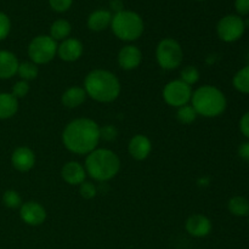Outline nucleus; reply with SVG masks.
I'll return each mask as SVG.
<instances>
[{
    "instance_id": "dca6fc26",
    "label": "nucleus",
    "mask_w": 249,
    "mask_h": 249,
    "mask_svg": "<svg viewBox=\"0 0 249 249\" xmlns=\"http://www.w3.org/2000/svg\"><path fill=\"white\" fill-rule=\"evenodd\" d=\"M12 167L21 173L29 172L36 164V155L27 146H19L11 155Z\"/></svg>"
},
{
    "instance_id": "f3484780",
    "label": "nucleus",
    "mask_w": 249,
    "mask_h": 249,
    "mask_svg": "<svg viewBox=\"0 0 249 249\" xmlns=\"http://www.w3.org/2000/svg\"><path fill=\"white\" fill-rule=\"evenodd\" d=\"M112 16H113V14H112L109 10H106V9L95 10V11H92L91 14L88 16V19H87L88 28H89L91 32H96V33L105 31V29L111 27Z\"/></svg>"
},
{
    "instance_id": "aec40b11",
    "label": "nucleus",
    "mask_w": 249,
    "mask_h": 249,
    "mask_svg": "<svg viewBox=\"0 0 249 249\" xmlns=\"http://www.w3.org/2000/svg\"><path fill=\"white\" fill-rule=\"evenodd\" d=\"M18 111V100L11 92H0V119H9Z\"/></svg>"
},
{
    "instance_id": "6e6552de",
    "label": "nucleus",
    "mask_w": 249,
    "mask_h": 249,
    "mask_svg": "<svg viewBox=\"0 0 249 249\" xmlns=\"http://www.w3.org/2000/svg\"><path fill=\"white\" fill-rule=\"evenodd\" d=\"M192 92V87L185 84L182 80L174 79L164 85L162 96L165 104L174 108H179L191 102Z\"/></svg>"
},
{
    "instance_id": "b1692460",
    "label": "nucleus",
    "mask_w": 249,
    "mask_h": 249,
    "mask_svg": "<svg viewBox=\"0 0 249 249\" xmlns=\"http://www.w3.org/2000/svg\"><path fill=\"white\" fill-rule=\"evenodd\" d=\"M17 74L21 78V80H26V82L29 83L31 80H34L38 77L39 68L32 61H24V62H19Z\"/></svg>"
},
{
    "instance_id": "7c9ffc66",
    "label": "nucleus",
    "mask_w": 249,
    "mask_h": 249,
    "mask_svg": "<svg viewBox=\"0 0 249 249\" xmlns=\"http://www.w3.org/2000/svg\"><path fill=\"white\" fill-rule=\"evenodd\" d=\"M117 135H118V130L112 124H107V125L102 126V128L100 126V136H101V140L113 141L116 140Z\"/></svg>"
},
{
    "instance_id": "72a5a7b5",
    "label": "nucleus",
    "mask_w": 249,
    "mask_h": 249,
    "mask_svg": "<svg viewBox=\"0 0 249 249\" xmlns=\"http://www.w3.org/2000/svg\"><path fill=\"white\" fill-rule=\"evenodd\" d=\"M240 130L249 140V111L246 112L240 119Z\"/></svg>"
},
{
    "instance_id": "39448f33",
    "label": "nucleus",
    "mask_w": 249,
    "mask_h": 249,
    "mask_svg": "<svg viewBox=\"0 0 249 249\" xmlns=\"http://www.w3.org/2000/svg\"><path fill=\"white\" fill-rule=\"evenodd\" d=\"M109 28L119 40L131 43L141 38L145 31V23L138 12L124 9L123 11L113 14Z\"/></svg>"
},
{
    "instance_id": "c756f323",
    "label": "nucleus",
    "mask_w": 249,
    "mask_h": 249,
    "mask_svg": "<svg viewBox=\"0 0 249 249\" xmlns=\"http://www.w3.org/2000/svg\"><path fill=\"white\" fill-rule=\"evenodd\" d=\"M49 5H50L51 10L58 14L68 11L72 7L73 0H49Z\"/></svg>"
},
{
    "instance_id": "423d86ee",
    "label": "nucleus",
    "mask_w": 249,
    "mask_h": 249,
    "mask_svg": "<svg viewBox=\"0 0 249 249\" xmlns=\"http://www.w3.org/2000/svg\"><path fill=\"white\" fill-rule=\"evenodd\" d=\"M156 60L162 70L173 71L181 66L184 60V51L181 45L174 38H164L157 44Z\"/></svg>"
},
{
    "instance_id": "a878e982",
    "label": "nucleus",
    "mask_w": 249,
    "mask_h": 249,
    "mask_svg": "<svg viewBox=\"0 0 249 249\" xmlns=\"http://www.w3.org/2000/svg\"><path fill=\"white\" fill-rule=\"evenodd\" d=\"M179 79L182 80L185 84L192 87V85H195L199 80L198 68H197L196 66H186V67L182 68L181 72H180Z\"/></svg>"
},
{
    "instance_id": "20e7f679",
    "label": "nucleus",
    "mask_w": 249,
    "mask_h": 249,
    "mask_svg": "<svg viewBox=\"0 0 249 249\" xmlns=\"http://www.w3.org/2000/svg\"><path fill=\"white\" fill-rule=\"evenodd\" d=\"M191 106L198 116L204 118H216L225 112L228 100L225 94L214 85H202L192 92Z\"/></svg>"
},
{
    "instance_id": "7ed1b4c3",
    "label": "nucleus",
    "mask_w": 249,
    "mask_h": 249,
    "mask_svg": "<svg viewBox=\"0 0 249 249\" xmlns=\"http://www.w3.org/2000/svg\"><path fill=\"white\" fill-rule=\"evenodd\" d=\"M85 172L97 182H106L117 177L121 170V160L114 151L97 147L85 157Z\"/></svg>"
},
{
    "instance_id": "2eb2a0df",
    "label": "nucleus",
    "mask_w": 249,
    "mask_h": 249,
    "mask_svg": "<svg viewBox=\"0 0 249 249\" xmlns=\"http://www.w3.org/2000/svg\"><path fill=\"white\" fill-rule=\"evenodd\" d=\"M152 151V142L142 134H136L128 143V152L135 160H145Z\"/></svg>"
},
{
    "instance_id": "0eeeda50",
    "label": "nucleus",
    "mask_w": 249,
    "mask_h": 249,
    "mask_svg": "<svg viewBox=\"0 0 249 249\" xmlns=\"http://www.w3.org/2000/svg\"><path fill=\"white\" fill-rule=\"evenodd\" d=\"M57 46V41L53 40L50 36L40 34L32 39L27 48V53L29 60L36 66L46 65L56 57Z\"/></svg>"
},
{
    "instance_id": "6ab92c4d",
    "label": "nucleus",
    "mask_w": 249,
    "mask_h": 249,
    "mask_svg": "<svg viewBox=\"0 0 249 249\" xmlns=\"http://www.w3.org/2000/svg\"><path fill=\"white\" fill-rule=\"evenodd\" d=\"M87 92L83 87H70L61 96V102L67 108H77L82 106L87 100Z\"/></svg>"
},
{
    "instance_id": "f8f14e48",
    "label": "nucleus",
    "mask_w": 249,
    "mask_h": 249,
    "mask_svg": "<svg viewBox=\"0 0 249 249\" xmlns=\"http://www.w3.org/2000/svg\"><path fill=\"white\" fill-rule=\"evenodd\" d=\"M117 61H118V65L122 70L134 71L142 62V53L136 45L128 44L119 50Z\"/></svg>"
},
{
    "instance_id": "4be33fe9",
    "label": "nucleus",
    "mask_w": 249,
    "mask_h": 249,
    "mask_svg": "<svg viewBox=\"0 0 249 249\" xmlns=\"http://www.w3.org/2000/svg\"><path fill=\"white\" fill-rule=\"evenodd\" d=\"M228 209L232 215L245 218L249 215V201L243 196H233L229 199Z\"/></svg>"
},
{
    "instance_id": "a211bd4d",
    "label": "nucleus",
    "mask_w": 249,
    "mask_h": 249,
    "mask_svg": "<svg viewBox=\"0 0 249 249\" xmlns=\"http://www.w3.org/2000/svg\"><path fill=\"white\" fill-rule=\"evenodd\" d=\"M18 60L11 51L0 50V79H10L17 74Z\"/></svg>"
},
{
    "instance_id": "c85d7f7f",
    "label": "nucleus",
    "mask_w": 249,
    "mask_h": 249,
    "mask_svg": "<svg viewBox=\"0 0 249 249\" xmlns=\"http://www.w3.org/2000/svg\"><path fill=\"white\" fill-rule=\"evenodd\" d=\"M28 92H29V83L26 82V80H18V82L15 83L14 87H12L11 94L18 100V99H23L24 96H27Z\"/></svg>"
},
{
    "instance_id": "cd10ccee",
    "label": "nucleus",
    "mask_w": 249,
    "mask_h": 249,
    "mask_svg": "<svg viewBox=\"0 0 249 249\" xmlns=\"http://www.w3.org/2000/svg\"><path fill=\"white\" fill-rule=\"evenodd\" d=\"M79 195L82 196V198L84 199H92L96 197L97 195V189L95 186L94 182L87 181L85 180L84 182L79 185Z\"/></svg>"
},
{
    "instance_id": "393cba45",
    "label": "nucleus",
    "mask_w": 249,
    "mask_h": 249,
    "mask_svg": "<svg viewBox=\"0 0 249 249\" xmlns=\"http://www.w3.org/2000/svg\"><path fill=\"white\" fill-rule=\"evenodd\" d=\"M177 109H178L177 118L178 121L182 124L194 123V122L197 119V117H198V114H197V112L195 111L194 107L191 106V104L185 105V106L179 107V108Z\"/></svg>"
},
{
    "instance_id": "f704fd0d",
    "label": "nucleus",
    "mask_w": 249,
    "mask_h": 249,
    "mask_svg": "<svg viewBox=\"0 0 249 249\" xmlns=\"http://www.w3.org/2000/svg\"><path fill=\"white\" fill-rule=\"evenodd\" d=\"M238 156H240L242 160H248L249 162V141L241 143L240 147H238Z\"/></svg>"
},
{
    "instance_id": "4468645a",
    "label": "nucleus",
    "mask_w": 249,
    "mask_h": 249,
    "mask_svg": "<svg viewBox=\"0 0 249 249\" xmlns=\"http://www.w3.org/2000/svg\"><path fill=\"white\" fill-rule=\"evenodd\" d=\"M61 177L66 184L71 186H79L82 182L87 180V172L84 165L80 164L77 160H70L65 163L61 169Z\"/></svg>"
},
{
    "instance_id": "f257e3e1",
    "label": "nucleus",
    "mask_w": 249,
    "mask_h": 249,
    "mask_svg": "<svg viewBox=\"0 0 249 249\" xmlns=\"http://www.w3.org/2000/svg\"><path fill=\"white\" fill-rule=\"evenodd\" d=\"M61 138L67 151L74 155H89L101 141L100 125L90 118H75L65 126Z\"/></svg>"
},
{
    "instance_id": "412c9836",
    "label": "nucleus",
    "mask_w": 249,
    "mask_h": 249,
    "mask_svg": "<svg viewBox=\"0 0 249 249\" xmlns=\"http://www.w3.org/2000/svg\"><path fill=\"white\" fill-rule=\"evenodd\" d=\"M71 32H72V26H71L70 22L65 18H58L53 21L50 26V34L49 36L55 41H62L70 38Z\"/></svg>"
},
{
    "instance_id": "4c0bfd02",
    "label": "nucleus",
    "mask_w": 249,
    "mask_h": 249,
    "mask_svg": "<svg viewBox=\"0 0 249 249\" xmlns=\"http://www.w3.org/2000/svg\"><path fill=\"white\" fill-rule=\"evenodd\" d=\"M248 61H249V53H248Z\"/></svg>"
},
{
    "instance_id": "f03ea898",
    "label": "nucleus",
    "mask_w": 249,
    "mask_h": 249,
    "mask_svg": "<svg viewBox=\"0 0 249 249\" xmlns=\"http://www.w3.org/2000/svg\"><path fill=\"white\" fill-rule=\"evenodd\" d=\"M87 96L100 104L116 101L121 95V82L113 72L102 68L90 71L83 83Z\"/></svg>"
},
{
    "instance_id": "473e14b6",
    "label": "nucleus",
    "mask_w": 249,
    "mask_h": 249,
    "mask_svg": "<svg viewBox=\"0 0 249 249\" xmlns=\"http://www.w3.org/2000/svg\"><path fill=\"white\" fill-rule=\"evenodd\" d=\"M235 9L238 16H247L249 14V0H235Z\"/></svg>"
},
{
    "instance_id": "9b49d317",
    "label": "nucleus",
    "mask_w": 249,
    "mask_h": 249,
    "mask_svg": "<svg viewBox=\"0 0 249 249\" xmlns=\"http://www.w3.org/2000/svg\"><path fill=\"white\" fill-rule=\"evenodd\" d=\"M212 229L213 225L211 219L203 214H192L185 221V230L192 237H206L212 232Z\"/></svg>"
},
{
    "instance_id": "c9c22d12",
    "label": "nucleus",
    "mask_w": 249,
    "mask_h": 249,
    "mask_svg": "<svg viewBox=\"0 0 249 249\" xmlns=\"http://www.w3.org/2000/svg\"><path fill=\"white\" fill-rule=\"evenodd\" d=\"M109 11L112 14H117V12H121L124 10V5L122 0H111L109 1Z\"/></svg>"
},
{
    "instance_id": "bb28decb",
    "label": "nucleus",
    "mask_w": 249,
    "mask_h": 249,
    "mask_svg": "<svg viewBox=\"0 0 249 249\" xmlns=\"http://www.w3.org/2000/svg\"><path fill=\"white\" fill-rule=\"evenodd\" d=\"M2 203H4L5 207L10 209H16L19 208L22 206V198L19 196V194L15 190H7V191L4 192L2 195Z\"/></svg>"
},
{
    "instance_id": "9d476101",
    "label": "nucleus",
    "mask_w": 249,
    "mask_h": 249,
    "mask_svg": "<svg viewBox=\"0 0 249 249\" xmlns=\"http://www.w3.org/2000/svg\"><path fill=\"white\" fill-rule=\"evenodd\" d=\"M46 209L36 201H28L19 207V218L29 226H39L46 220Z\"/></svg>"
},
{
    "instance_id": "2f4dec72",
    "label": "nucleus",
    "mask_w": 249,
    "mask_h": 249,
    "mask_svg": "<svg viewBox=\"0 0 249 249\" xmlns=\"http://www.w3.org/2000/svg\"><path fill=\"white\" fill-rule=\"evenodd\" d=\"M11 31V21L4 12H0V41L7 38Z\"/></svg>"
},
{
    "instance_id": "5701e85b",
    "label": "nucleus",
    "mask_w": 249,
    "mask_h": 249,
    "mask_svg": "<svg viewBox=\"0 0 249 249\" xmlns=\"http://www.w3.org/2000/svg\"><path fill=\"white\" fill-rule=\"evenodd\" d=\"M232 85L237 91L249 95V65L241 68L232 78Z\"/></svg>"
},
{
    "instance_id": "1a4fd4ad",
    "label": "nucleus",
    "mask_w": 249,
    "mask_h": 249,
    "mask_svg": "<svg viewBox=\"0 0 249 249\" xmlns=\"http://www.w3.org/2000/svg\"><path fill=\"white\" fill-rule=\"evenodd\" d=\"M246 31V23L238 15H226L219 19L216 24V34L225 43H235L240 40Z\"/></svg>"
},
{
    "instance_id": "ddd939ff",
    "label": "nucleus",
    "mask_w": 249,
    "mask_h": 249,
    "mask_svg": "<svg viewBox=\"0 0 249 249\" xmlns=\"http://www.w3.org/2000/svg\"><path fill=\"white\" fill-rule=\"evenodd\" d=\"M84 53L83 43L77 38H67L57 46V56L65 62H75Z\"/></svg>"
},
{
    "instance_id": "e433bc0d",
    "label": "nucleus",
    "mask_w": 249,
    "mask_h": 249,
    "mask_svg": "<svg viewBox=\"0 0 249 249\" xmlns=\"http://www.w3.org/2000/svg\"><path fill=\"white\" fill-rule=\"evenodd\" d=\"M196 1H204V0H196Z\"/></svg>"
}]
</instances>
